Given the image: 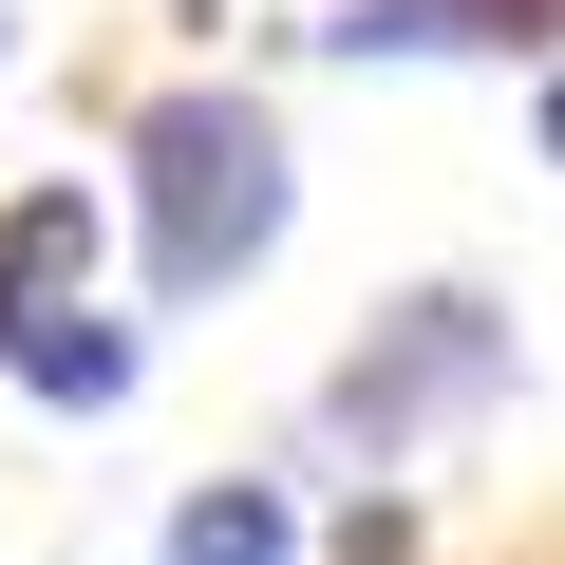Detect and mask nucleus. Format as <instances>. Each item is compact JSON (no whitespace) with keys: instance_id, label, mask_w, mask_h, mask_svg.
I'll return each instance as SVG.
<instances>
[{"instance_id":"f257e3e1","label":"nucleus","mask_w":565,"mask_h":565,"mask_svg":"<svg viewBox=\"0 0 565 565\" xmlns=\"http://www.w3.org/2000/svg\"><path fill=\"white\" fill-rule=\"evenodd\" d=\"M302 226V151L245 76H170L132 114V245H151V302H226L264 282V245Z\"/></svg>"},{"instance_id":"f03ea898","label":"nucleus","mask_w":565,"mask_h":565,"mask_svg":"<svg viewBox=\"0 0 565 565\" xmlns=\"http://www.w3.org/2000/svg\"><path fill=\"white\" fill-rule=\"evenodd\" d=\"M509 377H527V340H509V302L490 282H396V302L340 340V377H321V452L340 471H415V452H452V434H490L509 415Z\"/></svg>"},{"instance_id":"7ed1b4c3","label":"nucleus","mask_w":565,"mask_h":565,"mask_svg":"<svg viewBox=\"0 0 565 565\" xmlns=\"http://www.w3.org/2000/svg\"><path fill=\"white\" fill-rule=\"evenodd\" d=\"M321 57H565V0H340Z\"/></svg>"},{"instance_id":"20e7f679","label":"nucleus","mask_w":565,"mask_h":565,"mask_svg":"<svg viewBox=\"0 0 565 565\" xmlns=\"http://www.w3.org/2000/svg\"><path fill=\"white\" fill-rule=\"evenodd\" d=\"M0 377H20L39 415H114V396L151 377V340H132L114 302H20V321H0Z\"/></svg>"},{"instance_id":"39448f33","label":"nucleus","mask_w":565,"mask_h":565,"mask_svg":"<svg viewBox=\"0 0 565 565\" xmlns=\"http://www.w3.org/2000/svg\"><path fill=\"white\" fill-rule=\"evenodd\" d=\"M151 565H302V490L282 471H189L170 527H151Z\"/></svg>"},{"instance_id":"423d86ee","label":"nucleus","mask_w":565,"mask_h":565,"mask_svg":"<svg viewBox=\"0 0 565 565\" xmlns=\"http://www.w3.org/2000/svg\"><path fill=\"white\" fill-rule=\"evenodd\" d=\"M0 282H20V302H76V282H95V189L76 170L0 207Z\"/></svg>"},{"instance_id":"0eeeda50","label":"nucleus","mask_w":565,"mask_h":565,"mask_svg":"<svg viewBox=\"0 0 565 565\" xmlns=\"http://www.w3.org/2000/svg\"><path fill=\"white\" fill-rule=\"evenodd\" d=\"M340 565H415V509H396V490H359V509H340Z\"/></svg>"},{"instance_id":"6e6552de","label":"nucleus","mask_w":565,"mask_h":565,"mask_svg":"<svg viewBox=\"0 0 565 565\" xmlns=\"http://www.w3.org/2000/svg\"><path fill=\"white\" fill-rule=\"evenodd\" d=\"M527 151H546V170H565V57H546V95H527Z\"/></svg>"},{"instance_id":"1a4fd4ad","label":"nucleus","mask_w":565,"mask_h":565,"mask_svg":"<svg viewBox=\"0 0 565 565\" xmlns=\"http://www.w3.org/2000/svg\"><path fill=\"white\" fill-rule=\"evenodd\" d=\"M0 321H20V282H0Z\"/></svg>"},{"instance_id":"9d476101","label":"nucleus","mask_w":565,"mask_h":565,"mask_svg":"<svg viewBox=\"0 0 565 565\" xmlns=\"http://www.w3.org/2000/svg\"><path fill=\"white\" fill-rule=\"evenodd\" d=\"M0 57H20V20H0Z\"/></svg>"}]
</instances>
